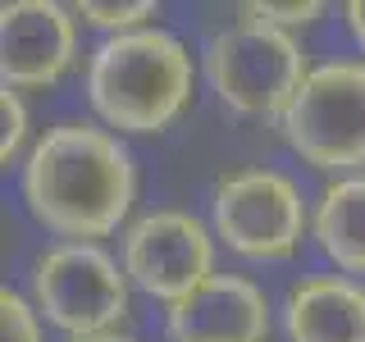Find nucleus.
<instances>
[{
  "mask_svg": "<svg viewBox=\"0 0 365 342\" xmlns=\"http://www.w3.org/2000/svg\"><path fill=\"white\" fill-rule=\"evenodd\" d=\"M19 192L28 214L64 242H101L128 228L137 201V165L119 133L101 123L64 119L32 137L19 165Z\"/></svg>",
  "mask_w": 365,
  "mask_h": 342,
  "instance_id": "f257e3e1",
  "label": "nucleus"
},
{
  "mask_svg": "<svg viewBox=\"0 0 365 342\" xmlns=\"http://www.w3.org/2000/svg\"><path fill=\"white\" fill-rule=\"evenodd\" d=\"M87 100L110 133H165L192 105L197 64L192 51L165 28H137L106 37L87 55Z\"/></svg>",
  "mask_w": 365,
  "mask_h": 342,
  "instance_id": "f03ea898",
  "label": "nucleus"
},
{
  "mask_svg": "<svg viewBox=\"0 0 365 342\" xmlns=\"http://www.w3.org/2000/svg\"><path fill=\"white\" fill-rule=\"evenodd\" d=\"M274 123L288 151L319 174H365V60L311 64Z\"/></svg>",
  "mask_w": 365,
  "mask_h": 342,
  "instance_id": "7ed1b4c3",
  "label": "nucleus"
},
{
  "mask_svg": "<svg viewBox=\"0 0 365 342\" xmlns=\"http://www.w3.org/2000/svg\"><path fill=\"white\" fill-rule=\"evenodd\" d=\"M201 73L220 105L247 119H279L306 83L311 64L292 32H279L269 23L237 19L220 28L201 51Z\"/></svg>",
  "mask_w": 365,
  "mask_h": 342,
  "instance_id": "20e7f679",
  "label": "nucleus"
},
{
  "mask_svg": "<svg viewBox=\"0 0 365 342\" xmlns=\"http://www.w3.org/2000/svg\"><path fill=\"white\" fill-rule=\"evenodd\" d=\"M128 274L101 242H55L32 260L28 296L46 315V324L68 338L119 333L128 315Z\"/></svg>",
  "mask_w": 365,
  "mask_h": 342,
  "instance_id": "39448f33",
  "label": "nucleus"
},
{
  "mask_svg": "<svg viewBox=\"0 0 365 342\" xmlns=\"http://www.w3.org/2000/svg\"><path fill=\"white\" fill-rule=\"evenodd\" d=\"M210 228L228 251L247 260H288L311 228V210L283 169L247 165L215 182Z\"/></svg>",
  "mask_w": 365,
  "mask_h": 342,
  "instance_id": "423d86ee",
  "label": "nucleus"
},
{
  "mask_svg": "<svg viewBox=\"0 0 365 342\" xmlns=\"http://www.w3.org/2000/svg\"><path fill=\"white\" fill-rule=\"evenodd\" d=\"M119 265L137 292L165 306H178L210 274H220L210 228L178 205H155V210H142L137 219H128L119 237Z\"/></svg>",
  "mask_w": 365,
  "mask_h": 342,
  "instance_id": "0eeeda50",
  "label": "nucleus"
},
{
  "mask_svg": "<svg viewBox=\"0 0 365 342\" xmlns=\"http://www.w3.org/2000/svg\"><path fill=\"white\" fill-rule=\"evenodd\" d=\"M78 55V14L60 0H9L0 9V73L14 91H46Z\"/></svg>",
  "mask_w": 365,
  "mask_h": 342,
  "instance_id": "6e6552de",
  "label": "nucleus"
},
{
  "mask_svg": "<svg viewBox=\"0 0 365 342\" xmlns=\"http://www.w3.org/2000/svg\"><path fill=\"white\" fill-rule=\"evenodd\" d=\"M169 342H269V301L247 274H210L165 311Z\"/></svg>",
  "mask_w": 365,
  "mask_h": 342,
  "instance_id": "1a4fd4ad",
  "label": "nucleus"
},
{
  "mask_svg": "<svg viewBox=\"0 0 365 342\" xmlns=\"http://www.w3.org/2000/svg\"><path fill=\"white\" fill-rule=\"evenodd\" d=\"M288 342H365V283L347 274L297 279L283 296Z\"/></svg>",
  "mask_w": 365,
  "mask_h": 342,
  "instance_id": "9d476101",
  "label": "nucleus"
},
{
  "mask_svg": "<svg viewBox=\"0 0 365 342\" xmlns=\"http://www.w3.org/2000/svg\"><path fill=\"white\" fill-rule=\"evenodd\" d=\"M311 237L347 279H365V174L334 178L319 192Z\"/></svg>",
  "mask_w": 365,
  "mask_h": 342,
  "instance_id": "9b49d317",
  "label": "nucleus"
},
{
  "mask_svg": "<svg viewBox=\"0 0 365 342\" xmlns=\"http://www.w3.org/2000/svg\"><path fill=\"white\" fill-rule=\"evenodd\" d=\"M73 14L87 23V28H101L110 37L119 32H137V28H151V19L160 14L155 0H123V5H101V0H78Z\"/></svg>",
  "mask_w": 365,
  "mask_h": 342,
  "instance_id": "f8f14e48",
  "label": "nucleus"
},
{
  "mask_svg": "<svg viewBox=\"0 0 365 342\" xmlns=\"http://www.w3.org/2000/svg\"><path fill=\"white\" fill-rule=\"evenodd\" d=\"M0 342H41V311L14 288H0Z\"/></svg>",
  "mask_w": 365,
  "mask_h": 342,
  "instance_id": "ddd939ff",
  "label": "nucleus"
},
{
  "mask_svg": "<svg viewBox=\"0 0 365 342\" xmlns=\"http://www.w3.org/2000/svg\"><path fill=\"white\" fill-rule=\"evenodd\" d=\"M242 19L251 23H269V28L279 32H292V28H306V23H315L319 14H324V5H315V0H251V5L237 9Z\"/></svg>",
  "mask_w": 365,
  "mask_h": 342,
  "instance_id": "4468645a",
  "label": "nucleus"
},
{
  "mask_svg": "<svg viewBox=\"0 0 365 342\" xmlns=\"http://www.w3.org/2000/svg\"><path fill=\"white\" fill-rule=\"evenodd\" d=\"M32 142H28V105H23V91L5 87L0 91V160H19L28 155Z\"/></svg>",
  "mask_w": 365,
  "mask_h": 342,
  "instance_id": "2eb2a0df",
  "label": "nucleus"
},
{
  "mask_svg": "<svg viewBox=\"0 0 365 342\" xmlns=\"http://www.w3.org/2000/svg\"><path fill=\"white\" fill-rule=\"evenodd\" d=\"M342 14H347V32L356 37V46L365 51V0H347V5H342Z\"/></svg>",
  "mask_w": 365,
  "mask_h": 342,
  "instance_id": "dca6fc26",
  "label": "nucleus"
},
{
  "mask_svg": "<svg viewBox=\"0 0 365 342\" xmlns=\"http://www.w3.org/2000/svg\"><path fill=\"white\" fill-rule=\"evenodd\" d=\"M68 342H137L128 333H96V338H68Z\"/></svg>",
  "mask_w": 365,
  "mask_h": 342,
  "instance_id": "f3484780",
  "label": "nucleus"
}]
</instances>
